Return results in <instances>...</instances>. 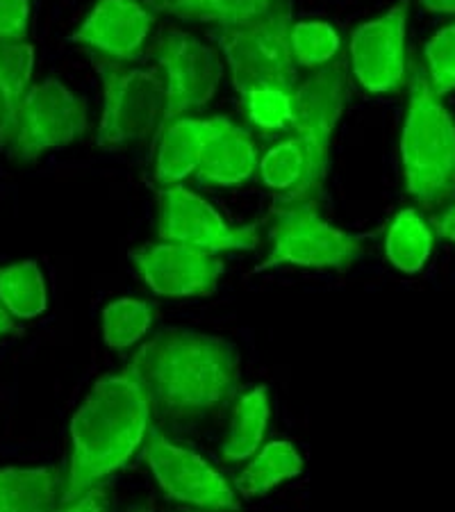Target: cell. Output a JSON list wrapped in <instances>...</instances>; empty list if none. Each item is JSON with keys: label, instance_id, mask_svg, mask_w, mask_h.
<instances>
[{"label": "cell", "instance_id": "obj_1", "mask_svg": "<svg viewBox=\"0 0 455 512\" xmlns=\"http://www.w3.org/2000/svg\"><path fill=\"white\" fill-rule=\"evenodd\" d=\"M151 408L173 419L201 417L237 394L242 360L237 346L189 328H164L126 367Z\"/></svg>", "mask_w": 455, "mask_h": 512}, {"label": "cell", "instance_id": "obj_2", "mask_svg": "<svg viewBox=\"0 0 455 512\" xmlns=\"http://www.w3.org/2000/svg\"><path fill=\"white\" fill-rule=\"evenodd\" d=\"M151 401L128 369L98 381L71 419L69 474L57 510H66L132 458L146 440Z\"/></svg>", "mask_w": 455, "mask_h": 512}, {"label": "cell", "instance_id": "obj_3", "mask_svg": "<svg viewBox=\"0 0 455 512\" xmlns=\"http://www.w3.org/2000/svg\"><path fill=\"white\" fill-rule=\"evenodd\" d=\"M401 162L405 189L426 208H435L455 194V121L421 69L412 73Z\"/></svg>", "mask_w": 455, "mask_h": 512}, {"label": "cell", "instance_id": "obj_4", "mask_svg": "<svg viewBox=\"0 0 455 512\" xmlns=\"http://www.w3.org/2000/svg\"><path fill=\"white\" fill-rule=\"evenodd\" d=\"M292 0H273L269 10L233 26L210 30L214 44L226 57L230 78L246 96L255 89L299 87V64L292 53Z\"/></svg>", "mask_w": 455, "mask_h": 512}, {"label": "cell", "instance_id": "obj_5", "mask_svg": "<svg viewBox=\"0 0 455 512\" xmlns=\"http://www.w3.org/2000/svg\"><path fill=\"white\" fill-rule=\"evenodd\" d=\"M349 98V69L344 60L319 66L292 92V128L305 151V171L299 185L283 201H310L326 183L330 144Z\"/></svg>", "mask_w": 455, "mask_h": 512}, {"label": "cell", "instance_id": "obj_6", "mask_svg": "<svg viewBox=\"0 0 455 512\" xmlns=\"http://www.w3.org/2000/svg\"><path fill=\"white\" fill-rule=\"evenodd\" d=\"M269 239L271 251L267 260L255 267V274L280 264L344 271L362 255V239L328 224L319 214V203L314 198L310 201L280 198L273 210Z\"/></svg>", "mask_w": 455, "mask_h": 512}, {"label": "cell", "instance_id": "obj_7", "mask_svg": "<svg viewBox=\"0 0 455 512\" xmlns=\"http://www.w3.org/2000/svg\"><path fill=\"white\" fill-rule=\"evenodd\" d=\"M103 78V117L96 132L101 148H117L160 137L167 114V85L153 69L98 64Z\"/></svg>", "mask_w": 455, "mask_h": 512}, {"label": "cell", "instance_id": "obj_8", "mask_svg": "<svg viewBox=\"0 0 455 512\" xmlns=\"http://www.w3.org/2000/svg\"><path fill=\"white\" fill-rule=\"evenodd\" d=\"M87 130V103L57 78L32 85L23 98L10 139L0 148L7 158L35 162L55 148L76 142Z\"/></svg>", "mask_w": 455, "mask_h": 512}, {"label": "cell", "instance_id": "obj_9", "mask_svg": "<svg viewBox=\"0 0 455 512\" xmlns=\"http://www.w3.org/2000/svg\"><path fill=\"white\" fill-rule=\"evenodd\" d=\"M153 53L162 66L167 85V128L171 121L212 101L221 85L223 64L205 41L180 30L164 32L153 46Z\"/></svg>", "mask_w": 455, "mask_h": 512}, {"label": "cell", "instance_id": "obj_10", "mask_svg": "<svg viewBox=\"0 0 455 512\" xmlns=\"http://www.w3.org/2000/svg\"><path fill=\"white\" fill-rule=\"evenodd\" d=\"M157 198V235L162 242L187 244L210 253L253 251L260 244L258 226H230L205 198L185 187L169 185L160 189Z\"/></svg>", "mask_w": 455, "mask_h": 512}, {"label": "cell", "instance_id": "obj_11", "mask_svg": "<svg viewBox=\"0 0 455 512\" xmlns=\"http://www.w3.org/2000/svg\"><path fill=\"white\" fill-rule=\"evenodd\" d=\"M144 460L169 499L196 508H239L237 494L198 453L182 449L160 433L144 447Z\"/></svg>", "mask_w": 455, "mask_h": 512}, {"label": "cell", "instance_id": "obj_12", "mask_svg": "<svg viewBox=\"0 0 455 512\" xmlns=\"http://www.w3.org/2000/svg\"><path fill=\"white\" fill-rule=\"evenodd\" d=\"M408 10L410 0H399L383 16L353 32L351 69L369 94H390L403 85Z\"/></svg>", "mask_w": 455, "mask_h": 512}, {"label": "cell", "instance_id": "obj_13", "mask_svg": "<svg viewBox=\"0 0 455 512\" xmlns=\"http://www.w3.org/2000/svg\"><path fill=\"white\" fill-rule=\"evenodd\" d=\"M146 285L164 299L208 296L219 285L223 264L217 253L194 249L187 244L162 242L130 253Z\"/></svg>", "mask_w": 455, "mask_h": 512}, {"label": "cell", "instance_id": "obj_14", "mask_svg": "<svg viewBox=\"0 0 455 512\" xmlns=\"http://www.w3.org/2000/svg\"><path fill=\"white\" fill-rule=\"evenodd\" d=\"M151 28L153 12L139 0H98L71 35V41L114 60H132L144 46Z\"/></svg>", "mask_w": 455, "mask_h": 512}, {"label": "cell", "instance_id": "obj_15", "mask_svg": "<svg viewBox=\"0 0 455 512\" xmlns=\"http://www.w3.org/2000/svg\"><path fill=\"white\" fill-rule=\"evenodd\" d=\"M258 164V148L253 137L226 117H212V132L196 169L198 180L219 187H235L251 178Z\"/></svg>", "mask_w": 455, "mask_h": 512}, {"label": "cell", "instance_id": "obj_16", "mask_svg": "<svg viewBox=\"0 0 455 512\" xmlns=\"http://www.w3.org/2000/svg\"><path fill=\"white\" fill-rule=\"evenodd\" d=\"M212 132V119L180 117L160 132L155 158V180L160 185H178L196 173L203 148Z\"/></svg>", "mask_w": 455, "mask_h": 512}, {"label": "cell", "instance_id": "obj_17", "mask_svg": "<svg viewBox=\"0 0 455 512\" xmlns=\"http://www.w3.org/2000/svg\"><path fill=\"white\" fill-rule=\"evenodd\" d=\"M60 476L53 467L0 469V512H46L60 503Z\"/></svg>", "mask_w": 455, "mask_h": 512}, {"label": "cell", "instance_id": "obj_18", "mask_svg": "<svg viewBox=\"0 0 455 512\" xmlns=\"http://www.w3.org/2000/svg\"><path fill=\"white\" fill-rule=\"evenodd\" d=\"M35 71V46L28 41H0V96H3V119H0V148L10 139L19 119L23 98Z\"/></svg>", "mask_w": 455, "mask_h": 512}, {"label": "cell", "instance_id": "obj_19", "mask_svg": "<svg viewBox=\"0 0 455 512\" xmlns=\"http://www.w3.org/2000/svg\"><path fill=\"white\" fill-rule=\"evenodd\" d=\"M303 472V458L292 442L276 440L269 442L255 458L248 462L244 472L235 478L237 492L246 499H255L267 494L273 487L292 481Z\"/></svg>", "mask_w": 455, "mask_h": 512}, {"label": "cell", "instance_id": "obj_20", "mask_svg": "<svg viewBox=\"0 0 455 512\" xmlns=\"http://www.w3.org/2000/svg\"><path fill=\"white\" fill-rule=\"evenodd\" d=\"M269 390L264 385L253 387L237 401L233 421L226 442H223V458L228 462H242L258 453L269 424Z\"/></svg>", "mask_w": 455, "mask_h": 512}, {"label": "cell", "instance_id": "obj_21", "mask_svg": "<svg viewBox=\"0 0 455 512\" xmlns=\"http://www.w3.org/2000/svg\"><path fill=\"white\" fill-rule=\"evenodd\" d=\"M0 303L14 319H37L48 308L44 274L35 260L0 267Z\"/></svg>", "mask_w": 455, "mask_h": 512}, {"label": "cell", "instance_id": "obj_22", "mask_svg": "<svg viewBox=\"0 0 455 512\" xmlns=\"http://www.w3.org/2000/svg\"><path fill=\"white\" fill-rule=\"evenodd\" d=\"M157 14H167L180 21L233 26L269 10L273 0H146Z\"/></svg>", "mask_w": 455, "mask_h": 512}, {"label": "cell", "instance_id": "obj_23", "mask_svg": "<svg viewBox=\"0 0 455 512\" xmlns=\"http://www.w3.org/2000/svg\"><path fill=\"white\" fill-rule=\"evenodd\" d=\"M385 251L387 260L403 274H417L424 269L428 255L433 251V235L417 210L408 208L396 214L390 233H387Z\"/></svg>", "mask_w": 455, "mask_h": 512}, {"label": "cell", "instance_id": "obj_24", "mask_svg": "<svg viewBox=\"0 0 455 512\" xmlns=\"http://www.w3.org/2000/svg\"><path fill=\"white\" fill-rule=\"evenodd\" d=\"M153 321V308L139 299H117L103 310V340L110 349H130L148 333Z\"/></svg>", "mask_w": 455, "mask_h": 512}, {"label": "cell", "instance_id": "obj_25", "mask_svg": "<svg viewBox=\"0 0 455 512\" xmlns=\"http://www.w3.org/2000/svg\"><path fill=\"white\" fill-rule=\"evenodd\" d=\"M292 53L303 69H319L339 53L337 30L326 21H299L292 26Z\"/></svg>", "mask_w": 455, "mask_h": 512}, {"label": "cell", "instance_id": "obj_26", "mask_svg": "<svg viewBox=\"0 0 455 512\" xmlns=\"http://www.w3.org/2000/svg\"><path fill=\"white\" fill-rule=\"evenodd\" d=\"M262 183L278 189V192H289L299 185L305 171V151L296 137H289L280 142L264 155L258 164Z\"/></svg>", "mask_w": 455, "mask_h": 512}, {"label": "cell", "instance_id": "obj_27", "mask_svg": "<svg viewBox=\"0 0 455 512\" xmlns=\"http://www.w3.org/2000/svg\"><path fill=\"white\" fill-rule=\"evenodd\" d=\"M248 117L262 130H283L292 126V92L283 89H255L242 96Z\"/></svg>", "mask_w": 455, "mask_h": 512}, {"label": "cell", "instance_id": "obj_28", "mask_svg": "<svg viewBox=\"0 0 455 512\" xmlns=\"http://www.w3.org/2000/svg\"><path fill=\"white\" fill-rule=\"evenodd\" d=\"M430 85L440 96L455 89V26L442 28L426 44Z\"/></svg>", "mask_w": 455, "mask_h": 512}, {"label": "cell", "instance_id": "obj_29", "mask_svg": "<svg viewBox=\"0 0 455 512\" xmlns=\"http://www.w3.org/2000/svg\"><path fill=\"white\" fill-rule=\"evenodd\" d=\"M30 0H0V41H26Z\"/></svg>", "mask_w": 455, "mask_h": 512}, {"label": "cell", "instance_id": "obj_30", "mask_svg": "<svg viewBox=\"0 0 455 512\" xmlns=\"http://www.w3.org/2000/svg\"><path fill=\"white\" fill-rule=\"evenodd\" d=\"M435 228H437V233H440L442 237L455 242V203L442 214V217L435 219Z\"/></svg>", "mask_w": 455, "mask_h": 512}, {"label": "cell", "instance_id": "obj_31", "mask_svg": "<svg viewBox=\"0 0 455 512\" xmlns=\"http://www.w3.org/2000/svg\"><path fill=\"white\" fill-rule=\"evenodd\" d=\"M421 5L435 14H455V0H421Z\"/></svg>", "mask_w": 455, "mask_h": 512}, {"label": "cell", "instance_id": "obj_32", "mask_svg": "<svg viewBox=\"0 0 455 512\" xmlns=\"http://www.w3.org/2000/svg\"><path fill=\"white\" fill-rule=\"evenodd\" d=\"M16 330V324H14V317L7 312V308L3 303H0V337L3 335H12Z\"/></svg>", "mask_w": 455, "mask_h": 512}, {"label": "cell", "instance_id": "obj_33", "mask_svg": "<svg viewBox=\"0 0 455 512\" xmlns=\"http://www.w3.org/2000/svg\"><path fill=\"white\" fill-rule=\"evenodd\" d=\"M0 119H3V96H0Z\"/></svg>", "mask_w": 455, "mask_h": 512}]
</instances>
